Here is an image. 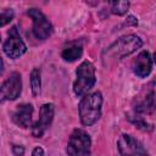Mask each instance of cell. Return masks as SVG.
<instances>
[{"label":"cell","instance_id":"ffe728a7","mask_svg":"<svg viewBox=\"0 0 156 156\" xmlns=\"http://www.w3.org/2000/svg\"><path fill=\"white\" fill-rule=\"evenodd\" d=\"M126 24H127V26H129V24L136 26V24H138V21H136V18H135L134 16H129V17H128V20L126 21Z\"/></svg>","mask_w":156,"mask_h":156},{"label":"cell","instance_id":"44dd1931","mask_svg":"<svg viewBox=\"0 0 156 156\" xmlns=\"http://www.w3.org/2000/svg\"><path fill=\"white\" fill-rule=\"evenodd\" d=\"M152 60H154V62L156 63V51L154 52V56H152Z\"/></svg>","mask_w":156,"mask_h":156},{"label":"cell","instance_id":"ba28073f","mask_svg":"<svg viewBox=\"0 0 156 156\" xmlns=\"http://www.w3.org/2000/svg\"><path fill=\"white\" fill-rule=\"evenodd\" d=\"M117 149L119 156H145L147 154L141 143L129 134H122L118 138Z\"/></svg>","mask_w":156,"mask_h":156},{"label":"cell","instance_id":"7402d4cb","mask_svg":"<svg viewBox=\"0 0 156 156\" xmlns=\"http://www.w3.org/2000/svg\"><path fill=\"white\" fill-rule=\"evenodd\" d=\"M145 156H149V155H147V154H146V155H145Z\"/></svg>","mask_w":156,"mask_h":156},{"label":"cell","instance_id":"5bb4252c","mask_svg":"<svg viewBox=\"0 0 156 156\" xmlns=\"http://www.w3.org/2000/svg\"><path fill=\"white\" fill-rule=\"evenodd\" d=\"M30 89L33 96H38L41 90V76H40V69L34 67L30 72Z\"/></svg>","mask_w":156,"mask_h":156},{"label":"cell","instance_id":"ac0fdd59","mask_svg":"<svg viewBox=\"0 0 156 156\" xmlns=\"http://www.w3.org/2000/svg\"><path fill=\"white\" fill-rule=\"evenodd\" d=\"M24 147L22 146V145H12V154L15 155V156H23L24 155Z\"/></svg>","mask_w":156,"mask_h":156},{"label":"cell","instance_id":"8992f818","mask_svg":"<svg viewBox=\"0 0 156 156\" xmlns=\"http://www.w3.org/2000/svg\"><path fill=\"white\" fill-rule=\"evenodd\" d=\"M27 15L33 21V34L38 40L48 39L52 33V24L46 18V16L35 7H32L27 11Z\"/></svg>","mask_w":156,"mask_h":156},{"label":"cell","instance_id":"4fadbf2b","mask_svg":"<svg viewBox=\"0 0 156 156\" xmlns=\"http://www.w3.org/2000/svg\"><path fill=\"white\" fill-rule=\"evenodd\" d=\"M83 55V49L80 45H69L65 48L61 52V57L66 62H74L78 58H80Z\"/></svg>","mask_w":156,"mask_h":156},{"label":"cell","instance_id":"277c9868","mask_svg":"<svg viewBox=\"0 0 156 156\" xmlns=\"http://www.w3.org/2000/svg\"><path fill=\"white\" fill-rule=\"evenodd\" d=\"M90 135L83 129H74L67 143V156H90L91 155Z\"/></svg>","mask_w":156,"mask_h":156},{"label":"cell","instance_id":"8fae6325","mask_svg":"<svg viewBox=\"0 0 156 156\" xmlns=\"http://www.w3.org/2000/svg\"><path fill=\"white\" fill-rule=\"evenodd\" d=\"M32 116H33V105L32 104H21L16 106V110L12 113V122L21 127L28 128L32 124Z\"/></svg>","mask_w":156,"mask_h":156},{"label":"cell","instance_id":"5b68a950","mask_svg":"<svg viewBox=\"0 0 156 156\" xmlns=\"http://www.w3.org/2000/svg\"><path fill=\"white\" fill-rule=\"evenodd\" d=\"M2 51L9 58H12V60H16L26 54L27 45L21 38L16 26H12L7 32V39L2 44Z\"/></svg>","mask_w":156,"mask_h":156},{"label":"cell","instance_id":"30bf717a","mask_svg":"<svg viewBox=\"0 0 156 156\" xmlns=\"http://www.w3.org/2000/svg\"><path fill=\"white\" fill-rule=\"evenodd\" d=\"M132 68L136 77H139V78L147 77L152 69V58H151L149 51H146V50L141 51L136 56V58L133 61Z\"/></svg>","mask_w":156,"mask_h":156},{"label":"cell","instance_id":"d6986e66","mask_svg":"<svg viewBox=\"0 0 156 156\" xmlns=\"http://www.w3.org/2000/svg\"><path fill=\"white\" fill-rule=\"evenodd\" d=\"M32 156H44V150L40 146H37L32 151Z\"/></svg>","mask_w":156,"mask_h":156},{"label":"cell","instance_id":"6da1fadb","mask_svg":"<svg viewBox=\"0 0 156 156\" xmlns=\"http://www.w3.org/2000/svg\"><path fill=\"white\" fill-rule=\"evenodd\" d=\"M141 45L143 40L136 34L123 35L102 51V61L105 65H112L113 62L132 55L140 49Z\"/></svg>","mask_w":156,"mask_h":156},{"label":"cell","instance_id":"7c38bea8","mask_svg":"<svg viewBox=\"0 0 156 156\" xmlns=\"http://www.w3.org/2000/svg\"><path fill=\"white\" fill-rule=\"evenodd\" d=\"M134 112L136 115H151L156 111V90H149L141 99L134 104Z\"/></svg>","mask_w":156,"mask_h":156},{"label":"cell","instance_id":"e0dca14e","mask_svg":"<svg viewBox=\"0 0 156 156\" xmlns=\"http://www.w3.org/2000/svg\"><path fill=\"white\" fill-rule=\"evenodd\" d=\"M13 16H15V12L12 9H4L0 15V27H5L7 23H10Z\"/></svg>","mask_w":156,"mask_h":156},{"label":"cell","instance_id":"3957f363","mask_svg":"<svg viewBox=\"0 0 156 156\" xmlns=\"http://www.w3.org/2000/svg\"><path fill=\"white\" fill-rule=\"evenodd\" d=\"M96 83L95 66L85 60L76 69V80L73 83V91L77 96L84 98L94 88Z\"/></svg>","mask_w":156,"mask_h":156},{"label":"cell","instance_id":"52a82bcc","mask_svg":"<svg viewBox=\"0 0 156 156\" xmlns=\"http://www.w3.org/2000/svg\"><path fill=\"white\" fill-rule=\"evenodd\" d=\"M22 91V78L18 72H12L1 85V101L16 100Z\"/></svg>","mask_w":156,"mask_h":156},{"label":"cell","instance_id":"9c48e42d","mask_svg":"<svg viewBox=\"0 0 156 156\" xmlns=\"http://www.w3.org/2000/svg\"><path fill=\"white\" fill-rule=\"evenodd\" d=\"M54 112H55L54 104L41 105L40 111H39V118L32 127V135L34 138H41L44 135V133L50 127L54 119Z\"/></svg>","mask_w":156,"mask_h":156},{"label":"cell","instance_id":"9a60e30c","mask_svg":"<svg viewBox=\"0 0 156 156\" xmlns=\"http://www.w3.org/2000/svg\"><path fill=\"white\" fill-rule=\"evenodd\" d=\"M129 1L126 0H119V1H112L111 2V12L113 15L117 16H122L124 13H127L128 9H129Z\"/></svg>","mask_w":156,"mask_h":156},{"label":"cell","instance_id":"2e32d148","mask_svg":"<svg viewBox=\"0 0 156 156\" xmlns=\"http://www.w3.org/2000/svg\"><path fill=\"white\" fill-rule=\"evenodd\" d=\"M128 119H129L130 123H133L138 129H141V130H144V132H150V130H152V126L149 124L140 115L128 116Z\"/></svg>","mask_w":156,"mask_h":156},{"label":"cell","instance_id":"7a4b0ae2","mask_svg":"<svg viewBox=\"0 0 156 156\" xmlns=\"http://www.w3.org/2000/svg\"><path fill=\"white\" fill-rule=\"evenodd\" d=\"M101 106H102V95L100 91H94L82 98L78 105L80 123L85 127L96 123L101 117Z\"/></svg>","mask_w":156,"mask_h":156}]
</instances>
